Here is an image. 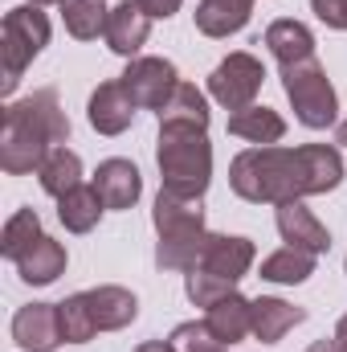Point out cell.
Returning <instances> with one entry per match:
<instances>
[{
    "label": "cell",
    "mask_w": 347,
    "mask_h": 352,
    "mask_svg": "<svg viewBox=\"0 0 347 352\" xmlns=\"http://www.w3.org/2000/svg\"><path fill=\"white\" fill-rule=\"evenodd\" d=\"M160 180L164 192L184 197V201H200L208 192L213 180V144L204 135V127H160Z\"/></svg>",
    "instance_id": "3957f363"
},
{
    "label": "cell",
    "mask_w": 347,
    "mask_h": 352,
    "mask_svg": "<svg viewBox=\"0 0 347 352\" xmlns=\"http://www.w3.org/2000/svg\"><path fill=\"white\" fill-rule=\"evenodd\" d=\"M344 180V156L327 144L302 148H250L229 164V184L241 201L286 205L315 192H331Z\"/></svg>",
    "instance_id": "6da1fadb"
},
{
    "label": "cell",
    "mask_w": 347,
    "mask_h": 352,
    "mask_svg": "<svg viewBox=\"0 0 347 352\" xmlns=\"http://www.w3.org/2000/svg\"><path fill=\"white\" fill-rule=\"evenodd\" d=\"M339 144H347V119L339 123Z\"/></svg>",
    "instance_id": "d590c367"
},
{
    "label": "cell",
    "mask_w": 347,
    "mask_h": 352,
    "mask_svg": "<svg viewBox=\"0 0 347 352\" xmlns=\"http://www.w3.org/2000/svg\"><path fill=\"white\" fill-rule=\"evenodd\" d=\"M12 340L25 352H53L66 332H62V307L58 303H25L12 316Z\"/></svg>",
    "instance_id": "9c48e42d"
},
{
    "label": "cell",
    "mask_w": 347,
    "mask_h": 352,
    "mask_svg": "<svg viewBox=\"0 0 347 352\" xmlns=\"http://www.w3.org/2000/svg\"><path fill=\"white\" fill-rule=\"evenodd\" d=\"M282 90H286V98L294 102V115H298L302 127L323 131V127L335 123V115H339V98H335V87H331L327 70H323L315 58L282 66Z\"/></svg>",
    "instance_id": "8992f818"
},
{
    "label": "cell",
    "mask_w": 347,
    "mask_h": 352,
    "mask_svg": "<svg viewBox=\"0 0 347 352\" xmlns=\"http://www.w3.org/2000/svg\"><path fill=\"white\" fill-rule=\"evenodd\" d=\"M315 258L319 254H311L302 246H282L261 263V278H270V283H307L315 274Z\"/></svg>",
    "instance_id": "484cf974"
},
{
    "label": "cell",
    "mask_w": 347,
    "mask_h": 352,
    "mask_svg": "<svg viewBox=\"0 0 347 352\" xmlns=\"http://www.w3.org/2000/svg\"><path fill=\"white\" fill-rule=\"evenodd\" d=\"M335 340H344V344H347V316L339 320V328H335Z\"/></svg>",
    "instance_id": "e575fe53"
},
{
    "label": "cell",
    "mask_w": 347,
    "mask_h": 352,
    "mask_svg": "<svg viewBox=\"0 0 347 352\" xmlns=\"http://www.w3.org/2000/svg\"><path fill=\"white\" fill-rule=\"evenodd\" d=\"M254 16V0H200L196 4V29L204 37H229L241 33Z\"/></svg>",
    "instance_id": "e0dca14e"
},
{
    "label": "cell",
    "mask_w": 347,
    "mask_h": 352,
    "mask_svg": "<svg viewBox=\"0 0 347 352\" xmlns=\"http://www.w3.org/2000/svg\"><path fill=\"white\" fill-rule=\"evenodd\" d=\"M49 45V16L37 4H21L4 12L0 25V54H4V78H0V94L8 98L21 74L33 66V58Z\"/></svg>",
    "instance_id": "5b68a950"
},
{
    "label": "cell",
    "mask_w": 347,
    "mask_h": 352,
    "mask_svg": "<svg viewBox=\"0 0 347 352\" xmlns=\"http://www.w3.org/2000/svg\"><path fill=\"white\" fill-rule=\"evenodd\" d=\"M261 82H265V70L254 54H229L213 74H208V94L229 107V111H241V107H254Z\"/></svg>",
    "instance_id": "52a82bcc"
},
{
    "label": "cell",
    "mask_w": 347,
    "mask_h": 352,
    "mask_svg": "<svg viewBox=\"0 0 347 352\" xmlns=\"http://www.w3.org/2000/svg\"><path fill=\"white\" fill-rule=\"evenodd\" d=\"M208 328L225 340V344H237V340H246L250 336V328H254V299H246V295H225L221 303H213L208 307Z\"/></svg>",
    "instance_id": "d6986e66"
},
{
    "label": "cell",
    "mask_w": 347,
    "mask_h": 352,
    "mask_svg": "<svg viewBox=\"0 0 347 352\" xmlns=\"http://www.w3.org/2000/svg\"><path fill=\"white\" fill-rule=\"evenodd\" d=\"M311 12L327 29H344L347 33V0H311Z\"/></svg>",
    "instance_id": "4dcf8cb0"
},
{
    "label": "cell",
    "mask_w": 347,
    "mask_h": 352,
    "mask_svg": "<svg viewBox=\"0 0 347 352\" xmlns=\"http://www.w3.org/2000/svg\"><path fill=\"white\" fill-rule=\"evenodd\" d=\"M229 135L270 148V144H278V140L286 135V123H282L278 111H270V107H258V102H254V107H241V111L229 115Z\"/></svg>",
    "instance_id": "ac0fdd59"
},
{
    "label": "cell",
    "mask_w": 347,
    "mask_h": 352,
    "mask_svg": "<svg viewBox=\"0 0 347 352\" xmlns=\"http://www.w3.org/2000/svg\"><path fill=\"white\" fill-rule=\"evenodd\" d=\"M265 45H270V54H274L282 66L315 58V33H311L302 21H274V25L265 29Z\"/></svg>",
    "instance_id": "44dd1931"
},
{
    "label": "cell",
    "mask_w": 347,
    "mask_h": 352,
    "mask_svg": "<svg viewBox=\"0 0 347 352\" xmlns=\"http://www.w3.org/2000/svg\"><path fill=\"white\" fill-rule=\"evenodd\" d=\"M208 246H213V234L208 230H188V234H168V238H160V246H156V266L160 270H196V266L204 263V254H208Z\"/></svg>",
    "instance_id": "2e32d148"
},
{
    "label": "cell",
    "mask_w": 347,
    "mask_h": 352,
    "mask_svg": "<svg viewBox=\"0 0 347 352\" xmlns=\"http://www.w3.org/2000/svg\"><path fill=\"white\" fill-rule=\"evenodd\" d=\"M135 352H176V349L168 344V340H143Z\"/></svg>",
    "instance_id": "836d02e7"
},
{
    "label": "cell",
    "mask_w": 347,
    "mask_h": 352,
    "mask_svg": "<svg viewBox=\"0 0 347 352\" xmlns=\"http://www.w3.org/2000/svg\"><path fill=\"white\" fill-rule=\"evenodd\" d=\"M106 16L110 8H102V0H62L66 33L78 41H94L98 33H106Z\"/></svg>",
    "instance_id": "83f0119b"
},
{
    "label": "cell",
    "mask_w": 347,
    "mask_h": 352,
    "mask_svg": "<svg viewBox=\"0 0 347 352\" xmlns=\"http://www.w3.org/2000/svg\"><path fill=\"white\" fill-rule=\"evenodd\" d=\"M254 266V242L250 238H229V234H213V246L204 254L200 270L208 274H221L229 283H241Z\"/></svg>",
    "instance_id": "5bb4252c"
},
{
    "label": "cell",
    "mask_w": 347,
    "mask_h": 352,
    "mask_svg": "<svg viewBox=\"0 0 347 352\" xmlns=\"http://www.w3.org/2000/svg\"><path fill=\"white\" fill-rule=\"evenodd\" d=\"M135 4H139L152 21H168L172 12H180V4H184V0H135Z\"/></svg>",
    "instance_id": "1f68e13d"
},
{
    "label": "cell",
    "mask_w": 347,
    "mask_h": 352,
    "mask_svg": "<svg viewBox=\"0 0 347 352\" xmlns=\"http://www.w3.org/2000/svg\"><path fill=\"white\" fill-rule=\"evenodd\" d=\"M16 270H21L25 283H33V287H49V283L66 270V246L41 234L37 246H33L25 258H16Z\"/></svg>",
    "instance_id": "603a6c76"
},
{
    "label": "cell",
    "mask_w": 347,
    "mask_h": 352,
    "mask_svg": "<svg viewBox=\"0 0 347 352\" xmlns=\"http://www.w3.org/2000/svg\"><path fill=\"white\" fill-rule=\"evenodd\" d=\"M70 140V119L58 102V90H33L21 102L4 107L0 123V168L8 176L37 173L53 148Z\"/></svg>",
    "instance_id": "7a4b0ae2"
},
{
    "label": "cell",
    "mask_w": 347,
    "mask_h": 352,
    "mask_svg": "<svg viewBox=\"0 0 347 352\" xmlns=\"http://www.w3.org/2000/svg\"><path fill=\"white\" fill-rule=\"evenodd\" d=\"M135 98L127 94L123 82H102V87L90 94V107H86V119L98 135H123L131 123H135Z\"/></svg>",
    "instance_id": "30bf717a"
},
{
    "label": "cell",
    "mask_w": 347,
    "mask_h": 352,
    "mask_svg": "<svg viewBox=\"0 0 347 352\" xmlns=\"http://www.w3.org/2000/svg\"><path fill=\"white\" fill-rule=\"evenodd\" d=\"M62 307V332L66 344H86L98 332H119L127 324H135L139 316V299L127 287H94L70 295Z\"/></svg>",
    "instance_id": "277c9868"
},
{
    "label": "cell",
    "mask_w": 347,
    "mask_h": 352,
    "mask_svg": "<svg viewBox=\"0 0 347 352\" xmlns=\"http://www.w3.org/2000/svg\"><path fill=\"white\" fill-rule=\"evenodd\" d=\"M127 94L135 98L139 111H164V102L172 98V90L180 87V74L168 58H135L123 78H119Z\"/></svg>",
    "instance_id": "ba28073f"
},
{
    "label": "cell",
    "mask_w": 347,
    "mask_h": 352,
    "mask_svg": "<svg viewBox=\"0 0 347 352\" xmlns=\"http://www.w3.org/2000/svg\"><path fill=\"white\" fill-rule=\"evenodd\" d=\"M29 4H37V8H41V4H62V0H29Z\"/></svg>",
    "instance_id": "8d00e7d4"
},
{
    "label": "cell",
    "mask_w": 347,
    "mask_h": 352,
    "mask_svg": "<svg viewBox=\"0 0 347 352\" xmlns=\"http://www.w3.org/2000/svg\"><path fill=\"white\" fill-rule=\"evenodd\" d=\"M184 291H188V299L196 303V307H213V303H221L225 295H233L237 291V283H229V278H221V274H208V270H188V283H184Z\"/></svg>",
    "instance_id": "f546056e"
},
{
    "label": "cell",
    "mask_w": 347,
    "mask_h": 352,
    "mask_svg": "<svg viewBox=\"0 0 347 352\" xmlns=\"http://www.w3.org/2000/svg\"><path fill=\"white\" fill-rule=\"evenodd\" d=\"M307 352H347L344 340H319V344H311Z\"/></svg>",
    "instance_id": "d6a6232c"
},
{
    "label": "cell",
    "mask_w": 347,
    "mask_h": 352,
    "mask_svg": "<svg viewBox=\"0 0 347 352\" xmlns=\"http://www.w3.org/2000/svg\"><path fill=\"white\" fill-rule=\"evenodd\" d=\"M147 33H152V16H147L135 0H123V4L110 8V16H106V33H102V37H106V45H110L115 54L135 58V54L143 50Z\"/></svg>",
    "instance_id": "8fae6325"
},
{
    "label": "cell",
    "mask_w": 347,
    "mask_h": 352,
    "mask_svg": "<svg viewBox=\"0 0 347 352\" xmlns=\"http://www.w3.org/2000/svg\"><path fill=\"white\" fill-rule=\"evenodd\" d=\"M168 344H172L176 352H225L229 349V344L208 328V320H188V324H180Z\"/></svg>",
    "instance_id": "f1b7e54d"
},
{
    "label": "cell",
    "mask_w": 347,
    "mask_h": 352,
    "mask_svg": "<svg viewBox=\"0 0 347 352\" xmlns=\"http://www.w3.org/2000/svg\"><path fill=\"white\" fill-rule=\"evenodd\" d=\"M94 188L106 209H131L143 192V176L131 160H102L94 173Z\"/></svg>",
    "instance_id": "4fadbf2b"
},
{
    "label": "cell",
    "mask_w": 347,
    "mask_h": 352,
    "mask_svg": "<svg viewBox=\"0 0 347 352\" xmlns=\"http://www.w3.org/2000/svg\"><path fill=\"white\" fill-rule=\"evenodd\" d=\"M37 238H41V217H37V209H16V213L4 221L0 254L16 263V258H25V254L37 246Z\"/></svg>",
    "instance_id": "4316f807"
},
{
    "label": "cell",
    "mask_w": 347,
    "mask_h": 352,
    "mask_svg": "<svg viewBox=\"0 0 347 352\" xmlns=\"http://www.w3.org/2000/svg\"><path fill=\"white\" fill-rule=\"evenodd\" d=\"M160 127H204L208 131V102L192 82H180L160 111Z\"/></svg>",
    "instance_id": "cb8c5ba5"
},
{
    "label": "cell",
    "mask_w": 347,
    "mask_h": 352,
    "mask_svg": "<svg viewBox=\"0 0 347 352\" xmlns=\"http://www.w3.org/2000/svg\"><path fill=\"white\" fill-rule=\"evenodd\" d=\"M278 234H282L286 246H302V250H311V254H327V246H331V234L319 226V217H315L302 201L278 205Z\"/></svg>",
    "instance_id": "7c38bea8"
},
{
    "label": "cell",
    "mask_w": 347,
    "mask_h": 352,
    "mask_svg": "<svg viewBox=\"0 0 347 352\" xmlns=\"http://www.w3.org/2000/svg\"><path fill=\"white\" fill-rule=\"evenodd\" d=\"M102 197L94 184H74L66 197H58V221L70 230V234H90L102 217Z\"/></svg>",
    "instance_id": "ffe728a7"
},
{
    "label": "cell",
    "mask_w": 347,
    "mask_h": 352,
    "mask_svg": "<svg viewBox=\"0 0 347 352\" xmlns=\"http://www.w3.org/2000/svg\"><path fill=\"white\" fill-rule=\"evenodd\" d=\"M152 221H156L160 238L188 234V230H204V209H200V201H184V197H172V192L160 188L156 209H152Z\"/></svg>",
    "instance_id": "7402d4cb"
},
{
    "label": "cell",
    "mask_w": 347,
    "mask_h": 352,
    "mask_svg": "<svg viewBox=\"0 0 347 352\" xmlns=\"http://www.w3.org/2000/svg\"><path fill=\"white\" fill-rule=\"evenodd\" d=\"M37 180H41V188L49 197H66L74 184H82V160H78V152H70L66 144L53 148L45 156V164L37 168Z\"/></svg>",
    "instance_id": "d4e9b609"
},
{
    "label": "cell",
    "mask_w": 347,
    "mask_h": 352,
    "mask_svg": "<svg viewBox=\"0 0 347 352\" xmlns=\"http://www.w3.org/2000/svg\"><path fill=\"white\" fill-rule=\"evenodd\" d=\"M307 320V311L302 307H294V303H286V299H270V295H261L254 299V328H250V336L258 340V344H278L290 328H298Z\"/></svg>",
    "instance_id": "9a60e30c"
}]
</instances>
